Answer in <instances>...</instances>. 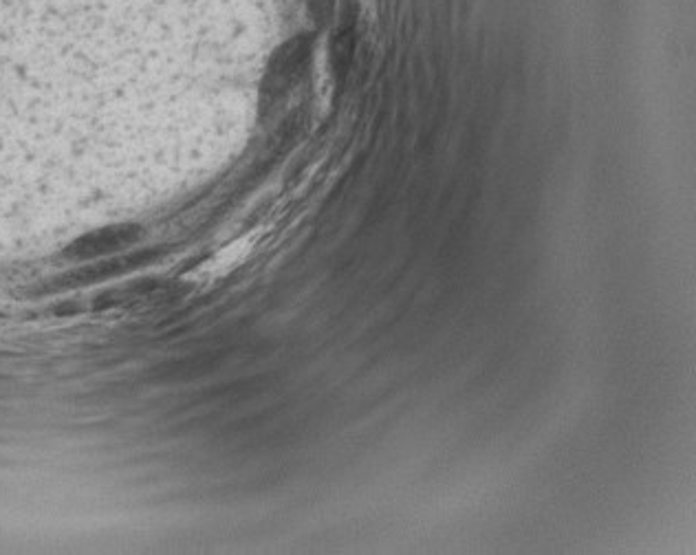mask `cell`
I'll return each instance as SVG.
<instances>
[{"mask_svg": "<svg viewBox=\"0 0 696 555\" xmlns=\"http://www.w3.org/2000/svg\"><path fill=\"white\" fill-rule=\"evenodd\" d=\"M137 238H139V227H135V225L113 227V230H104V232L86 236L84 241L75 245V254L78 256H102V254L113 252V249L137 243Z\"/></svg>", "mask_w": 696, "mask_h": 555, "instance_id": "2", "label": "cell"}, {"mask_svg": "<svg viewBox=\"0 0 696 555\" xmlns=\"http://www.w3.org/2000/svg\"><path fill=\"white\" fill-rule=\"evenodd\" d=\"M362 3H364V12L368 14V12H371V7L375 5V0H362Z\"/></svg>", "mask_w": 696, "mask_h": 555, "instance_id": "3", "label": "cell"}, {"mask_svg": "<svg viewBox=\"0 0 696 555\" xmlns=\"http://www.w3.org/2000/svg\"><path fill=\"white\" fill-rule=\"evenodd\" d=\"M260 236H263V232L254 230V232H249L241 238H236V241H232V243H227L212 258L205 260L201 267L190 271L186 280L194 282V285L210 287V285H214V282L227 278L232 274V271H236L249 256L254 254V249L260 243Z\"/></svg>", "mask_w": 696, "mask_h": 555, "instance_id": "1", "label": "cell"}]
</instances>
